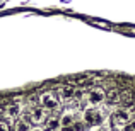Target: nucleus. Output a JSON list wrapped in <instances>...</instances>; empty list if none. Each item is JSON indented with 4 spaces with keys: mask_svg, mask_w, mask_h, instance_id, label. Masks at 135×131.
<instances>
[{
    "mask_svg": "<svg viewBox=\"0 0 135 131\" xmlns=\"http://www.w3.org/2000/svg\"><path fill=\"white\" fill-rule=\"evenodd\" d=\"M40 104L45 111H55V109H58V101H56V97L51 92H45V94L40 95Z\"/></svg>",
    "mask_w": 135,
    "mask_h": 131,
    "instance_id": "obj_1",
    "label": "nucleus"
},
{
    "mask_svg": "<svg viewBox=\"0 0 135 131\" xmlns=\"http://www.w3.org/2000/svg\"><path fill=\"white\" fill-rule=\"evenodd\" d=\"M84 121L87 123V124H99V123L103 121L101 119V116L98 114V112L94 111L92 107H87V109H84Z\"/></svg>",
    "mask_w": 135,
    "mask_h": 131,
    "instance_id": "obj_2",
    "label": "nucleus"
},
{
    "mask_svg": "<svg viewBox=\"0 0 135 131\" xmlns=\"http://www.w3.org/2000/svg\"><path fill=\"white\" fill-rule=\"evenodd\" d=\"M113 121H115L116 124H120V126L127 124V123L130 121V112L127 111V109H118V111L113 114Z\"/></svg>",
    "mask_w": 135,
    "mask_h": 131,
    "instance_id": "obj_3",
    "label": "nucleus"
},
{
    "mask_svg": "<svg viewBox=\"0 0 135 131\" xmlns=\"http://www.w3.org/2000/svg\"><path fill=\"white\" fill-rule=\"evenodd\" d=\"M46 118V111L43 107H34L33 111H31V118H29V123H36V124H40V123H43Z\"/></svg>",
    "mask_w": 135,
    "mask_h": 131,
    "instance_id": "obj_4",
    "label": "nucleus"
},
{
    "mask_svg": "<svg viewBox=\"0 0 135 131\" xmlns=\"http://www.w3.org/2000/svg\"><path fill=\"white\" fill-rule=\"evenodd\" d=\"M21 111H22V106H21L19 102H10L5 107V112H3V114H7L9 118H17V116L21 114Z\"/></svg>",
    "mask_w": 135,
    "mask_h": 131,
    "instance_id": "obj_5",
    "label": "nucleus"
},
{
    "mask_svg": "<svg viewBox=\"0 0 135 131\" xmlns=\"http://www.w3.org/2000/svg\"><path fill=\"white\" fill-rule=\"evenodd\" d=\"M104 101V92L101 88H94V90L89 92V102L91 104H101Z\"/></svg>",
    "mask_w": 135,
    "mask_h": 131,
    "instance_id": "obj_6",
    "label": "nucleus"
},
{
    "mask_svg": "<svg viewBox=\"0 0 135 131\" xmlns=\"http://www.w3.org/2000/svg\"><path fill=\"white\" fill-rule=\"evenodd\" d=\"M60 95H62V99H65V101L74 99V95H75V88H74L72 85H63V87H60Z\"/></svg>",
    "mask_w": 135,
    "mask_h": 131,
    "instance_id": "obj_7",
    "label": "nucleus"
},
{
    "mask_svg": "<svg viewBox=\"0 0 135 131\" xmlns=\"http://www.w3.org/2000/svg\"><path fill=\"white\" fill-rule=\"evenodd\" d=\"M29 129H31L29 119H19L16 123V128H14V131H29Z\"/></svg>",
    "mask_w": 135,
    "mask_h": 131,
    "instance_id": "obj_8",
    "label": "nucleus"
},
{
    "mask_svg": "<svg viewBox=\"0 0 135 131\" xmlns=\"http://www.w3.org/2000/svg\"><path fill=\"white\" fill-rule=\"evenodd\" d=\"M58 121H60V126H62V128H69V126L74 124V116L72 114H63Z\"/></svg>",
    "mask_w": 135,
    "mask_h": 131,
    "instance_id": "obj_9",
    "label": "nucleus"
},
{
    "mask_svg": "<svg viewBox=\"0 0 135 131\" xmlns=\"http://www.w3.org/2000/svg\"><path fill=\"white\" fill-rule=\"evenodd\" d=\"M58 128H60L58 118H51L46 121V131H58Z\"/></svg>",
    "mask_w": 135,
    "mask_h": 131,
    "instance_id": "obj_10",
    "label": "nucleus"
},
{
    "mask_svg": "<svg viewBox=\"0 0 135 131\" xmlns=\"http://www.w3.org/2000/svg\"><path fill=\"white\" fill-rule=\"evenodd\" d=\"M123 131H135V123H128V124H125Z\"/></svg>",
    "mask_w": 135,
    "mask_h": 131,
    "instance_id": "obj_11",
    "label": "nucleus"
},
{
    "mask_svg": "<svg viewBox=\"0 0 135 131\" xmlns=\"http://www.w3.org/2000/svg\"><path fill=\"white\" fill-rule=\"evenodd\" d=\"M0 131H10L9 124H7V123H3V121H0Z\"/></svg>",
    "mask_w": 135,
    "mask_h": 131,
    "instance_id": "obj_12",
    "label": "nucleus"
},
{
    "mask_svg": "<svg viewBox=\"0 0 135 131\" xmlns=\"http://www.w3.org/2000/svg\"><path fill=\"white\" fill-rule=\"evenodd\" d=\"M3 112H5V107H3V106L0 104V114H3Z\"/></svg>",
    "mask_w": 135,
    "mask_h": 131,
    "instance_id": "obj_13",
    "label": "nucleus"
},
{
    "mask_svg": "<svg viewBox=\"0 0 135 131\" xmlns=\"http://www.w3.org/2000/svg\"><path fill=\"white\" fill-rule=\"evenodd\" d=\"M29 131H43V129H40V128H31Z\"/></svg>",
    "mask_w": 135,
    "mask_h": 131,
    "instance_id": "obj_14",
    "label": "nucleus"
},
{
    "mask_svg": "<svg viewBox=\"0 0 135 131\" xmlns=\"http://www.w3.org/2000/svg\"><path fill=\"white\" fill-rule=\"evenodd\" d=\"M99 131H103V129H99Z\"/></svg>",
    "mask_w": 135,
    "mask_h": 131,
    "instance_id": "obj_15",
    "label": "nucleus"
}]
</instances>
